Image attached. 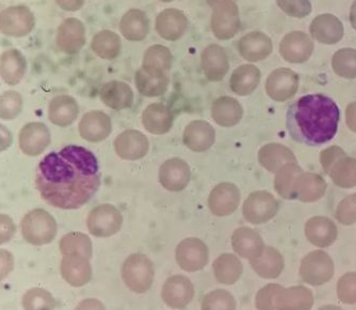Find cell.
<instances>
[{
  "mask_svg": "<svg viewBox=\"0 0 356 310\" xmlns=\"http://www.w3.org/2000/svg\"><path fill=\"white\" fill-rule=\"evenodd\" d=\"M168 74L156 73L139 69L135 75V84L140 95L147 98H157L165 95L169 87Z\"/></svg>",
  "mask_w": 356,
  "mask_h": 310,
  "instance_id": "cell-39",
  "label": "cell"
},
{
  "mask_svg": "<svg viewBox=\"0 0 356 310\" xmlns=\"http://www.w3.org/2000/svg\"><path fill=\"white\" fill-rule=\"evenodd\" d=\"M279 211V203L269 192L256 191L245 200L242 213L245 221L261 225L271 221Z\"/></svg>",
  "mask_w": 356,
  "mask_h": 310,
  "instance_id": "cell-10",
  "label": "cell"
},
{
  "mask_svg": "<svg viewBox=\"0 0 356 310\" xmlns=\"http://www.w3.org/2000/svg\"><path fill=\"white\" fill-rule=\"evenodd\" d=\"M258 161L269 173H275L288 163H298L297 157L289 148L281 144L264 146L258 151Z\"/></svg>",
  "mask_w": 356,
  "mask_h": 310,
  "instance_id": "cell-35",
  "label": "cell"
},
{
  "mask_svg": "<svg viewBox=\"0 0 356 310\" xmlns=\"http://www.w3.org/2000/svg\"><path fill=\"white\" fill-rule=\"evenodd\" d=\"M327 175L341 189H353L356 186V159L347 154L334 162Z\"/></svg>",
  "mask_w": 356,
  "mask_h": 310,
  "instance_id": "cell-42",
  "label": "cell"
},
{
  "mask_svg": "<svg viewBox=\"0 0 356 310\" xmlns=\"http://www.w3.org/2000/svg\"><path fill=\"white\" fill-rule=\"evenodd\" d=\"M313 40L303 31H291L280 43V55L289 63H304L314 53Z\"/></svg>",
  "mask_w": 356,
  "mask_h": 310,
  "instance_id": "cell-16",
  "label": "cell"
},
{
  "mask_svg": "<svg viewBox=\"0 0 356 310\" xmlns=\"http://www.w3.org/2000/svg\"><path fill=\"white\" fill-rule=\"evenodd\" d=\"M237 303L233 294L227 290L217 289L204 297L201 310H236Z\"/></svg>",
  "mask_w": 356,
  "mask_h": 310,
  "instance_id": "cell-49",
  "label": "cell"
},
{
  "mask_svg": "<svg viewBox=\"0 0 356 310\" xmlns=\"http://www.w3.org/2000/svg\"><path fill=\"white\" fill-rule=\"evenodd\" d=\"M202 69L209 82H221L229 73V58L224 47L210 44L201 54Z\"/></svg>",
  "mask_w": 356,
  "mask_h": 310,
  "instance_id": "cell-20",
  "label": "cell"
},
{
  "mask_svg": "<svg viewBox=\"0 0 356 310\" xmlns=\"http://www.w3.org/2000/svg\"><path fill=\"white\" fill-rule=\"evenodd\" d=\"M346 152L338 146H332L327 149L323 150L320 154V162H321L322 168L325 170V173H329L330 168L333 165L334 162L339 157L345 155Z\"/></svg>",
  "mask_w": 356,
  "mask_h": 310,
  "instance_id": "cell-55",
  "label": "cell"
},
{
  "mask_svg": "<svg viewBox=\"0 0 356 310\" xmlns=\"http://www.w3.org/2000/svg\"><path fill=\"white\" fill-rule=\"evenodd\" d=\"M338 229L332 219L325 216H314L305 224V237L316 247L327 248L337 239Z\"/></svg>",
  "mask_w": 356,
  "mask_h": 310,
  "instance_id": "cell-27",
  "label": "cell"
},
{
  "mask_svg": "<svg viewBox=\"0 0 356 310\" xmlns=\"http://www.w3.org/2000/svg\"><path fill=\"white\" fill-rule=\"evenodd\" d=\"M337 297L347 305L356 304V272L343 274L337 281Z\"/></svg>",
  "mask_w": 356,
  "mask_h": 310,
  "instance_id": "cell-50",
  "label": "cell"
},
{
  "mask_svg": "<svg viewBox=\"0 0 356 310\" xmlns=\"http://www.w3.org/2000/svg\"><path fill=\"white\" fill-rule=\"evenodd\" d=\"M22 305L25 310H55L57 302L47 290L32 288L24 294Z\"/></svg>",
  "mask_w": 356,
  "mask_h": 310,
  "instance_id": "cell-47",
  "label": "cell"
},
{
  "mask_svg": "<svg viewBox=\"0 0 356 310\" xmlns=\"http://www.w3.org/2000/svg\"><path fill=\"white\" fill-rule=\"evenodd\" d=\"M78 131L85 141L89 143H101L111 134V119L107 114L102 111H88L80 120Z\"/></svg>",
  "mask_w": 356,
  "mask_h": 310,
  "instance_id": "cell-19",
  "label": "cell"
},
{
  "mask_svg": "<svg viewBox=\"0 0 356 310\" xmlns=\"http://www.w3.org/2000/svg\"><path fill=\"white\" fill-rule=\"evenodd\" d=\"M175 259L178 267L184 271H202L209 262V249L199 238H187L176 246Z\"/></svg>",
  "mask_w": 356,
  "mask_h": 310,
  "instance_id": "cell-9",
  "label": "cell"
},
{
  "mask_svg": "<svg viewBox=\"0 0 356 310\" xmlns=\"http://www.w3.org/2000/svg\"><path fill=\"white\" fill-rule=\"evenodd\" d=\"M335 273V265L329 254L314 251L306 255L300 265V276L307 285L319 287L329 283Z\"/></svg>",
  "mask_w": 356,
  "mask_h": 310,
  "instance_id": "cell-6",
  "label": "cell"
},
{
  "mask_svg": "<svg viewBox=\"0 0 356 310\" xmlns=\"http://www.w3.org/2000/svg\"><path fill=\"white\" fill-rule=\"evenodd\" d=\"M35 26V13L25 5L10 6L0 11V33L6 37H27Z\"/></svg>",
  "mask_w": 356,
  "mask_h": 310,
  "instance_id": "cell-5",
  "label": "cell"
},
{
  "mask_svg": "<svg viewBox=\"0 0 356 310\" xmlns=\"http://www.w3.org/2000/svg\"><path fill=\"white\" fill-rule=\"evenodd\" d=\"M123 225V215L115 206L103 203L94 208L87 219L90 233L96 238H109L117 235Z\"/></svg>",
  "mask_w": 356,
  "mask_h": 310,
  "instance_id": "cell-8",
  "label": "cell"
},
{
  "mask_svg": "<svg viewBox=\"0 0 356 310\" xmlns=\"http://www.w3.org/2000/svg\"><path fill=\"white\" fill-rule=\"evenodd\" d=\"M341 111L333 99L315 93L300 98L288 108L286 127L293 141L317 147L333 139Z\"/></svg>",
  "mask_w": 356,
  "mask_h": 310,
  "instance_id": "cell-2",
  "label": "cell"
},
{
  "mask_svg": "<svg viewBox=\"0 0 356 310\" xmlns=\"http://www.w3.org/2000/svg\"><path fill=\"white\" fill-rule=\"evenodd\" d=\"M24 240L35 246L51 244L57 237L58 224L55 217L44 209L28 212L21 222Z\"/></svg>",
  "mask_w": 356,
  "mask_h": 310,
  "instance_id": "cell-3",
  "label": "cell"
},
{
  "mask_svg": "<svg viewBox=\"0 0 356 310\" xmlns=\"http://www.w3.org/2000/svg\"><path fill=\"white\" fill-rule=\"evenodd\" d=\"M60 272L64 281L76 288L89 284L93 275L90 259L80 255L63 256Z\"/></svg>",
  "mask_w": 356,
  "mask_h": 310,
  "instance_id": "cell-24",
  "label": "cell"
},
{
  "mask_svg": "<svg viewBox=\"0 0 356 310\" xmlns=\"http://www.w3.org/2000/svg\"><path fill=\"white\" fill-rule=\"evenodd\" d=\"M91 49L102 59H115L121 54V38L112 30H102L92 39Z\"/></svg>",
  "mask_w": 356,
  "mask_h": 310,
  "instance_id": "cell-41",
  "label": "cell"
},
{
  "mask_svg": "<svg viewBox=\"0 0 356 310\" xmlns=\"http://www.w3.org/2000/svg\"><path fill=\"white\" fill-rule=\"evenodd\" d=\"M211 31L217 39L227 41L233 39L240 29L239 8L237 1L221 0L213 6Z\"/></svg>",
  "mask_w": 356,
  "mask_h": 310,
  "instance_id": "cell-7",
  "label": "cell"
},
{
  "mask_svg": "<svg viewBox=\"0 0 356 310\" xmlns=\"http://www.w3.org/2000/svg\"><path fill=\"white\" fill-rule=\"evenodd\" d=\"M24 108V99L16 90H8L0 95V119H16L21 115Z\"/></svg>",
  "mask_w": 356,
  "mask_h": 310,
  "instance_id": "cell-48",
  "label": "cell"
},
{
  "mask_svg": "<svg viewBox=\"0 0 356 310\" xmlns=\"http://www.w3.org/2000/svg\"><path fill=\"white\" fill-rule=\"evenodd\" d=\"M174 115L169 106L152 103L142 113V125L153 135H163L171 131Z\"/></svg>",
  "mask_w": 356,
  "mask_h": 310,
  "instance_id": "cell-29",
  "label": "cell"
},
{
  "mask_svg": "<svg viewBox=\"0 0 356 310\" xmlns=\"http://www.w3.org/2000/svg\"><path fill=\"white\" fill-rule=\"evenodd\" d=\"M216 279L223 285H234L239 281L243 272V265L238 256L222 254L213 263Z\"/></svg>",
  "mask_w": 356,
  "mask_h": 310,
  "instance_id": "cell-40",
  "label": "cell"
},
{
  "mask_svg": "<svg viewBox=\"0 0 356 310\" xmlns=\"http://www.w3.org/2000/svg\"><path fill=\"white\" fill-rule=\"evenodd\" d=\"M241 200L238 186L229 182H222L213 187L208 197V207L213 215L229 216L238 209Z\"/></svg>",
  "mask_w": 356,
  "mask_h": 310,
  "instance_id": "cell-14",
  "label": "cell"
},
{
  "mask_svg": "<svg viewBox=\"0 0 356 310\" xmlns=\"http://www.w3.org/2000/svg\"><path fill=\"white\" fill-rule=\"evenodd\" d=\"M238 52L243 59L259 62L267 59L273 52V43L269 36L261 31H252L238 42Z\"/></svg>",
  "mask_w": 356,
  "mask_h": 310,
  "instance_id": "cell-23",
  "label": "cell"
},
{
  "mask_svg": "<svg viewBox=\"0 0 356 310\" xmlns=\"http://www.w3.org/2000/svg\"><path fill=\"white\" fill-rule=\"evenodd\" d=\"M184 145L191 151L202 153L215 145L216 131L209 122L194 120L186 127L183 134Z\"/></svg>",
  "mask_w": 356,
  "mask_h": 310,
  "instance_id": "cell-22",
  "label": "cell"
},
{
  "mask_svg": "<svg viewBox=\"0 0 356 310\" xmlns=\"http://www.w3.org/2000/svg\"><path fill=\"white\" fill-rule=\"evenodd\" d=\"M15 232L16 225L13 219L7 214L0 213V246L11 241Z\"/></svg>",
  "mask_w": 356,
  "mask_h": 310,
  "instance_id": "cell-54",
  "label": "cell"
},
{
  "mask_svg": "<svg viewBox=\"0 0 356 310\" xmlns=\"http://www.w3.org/2000/svg\"><path fill=\"white\" fill-rule=\"evenodd\" d=\"M60 9L67 12H77L83 9L86 0H55Z\"/></svg>",
  "mask_w": 356,
  "mask_h": 310,
  "instance_id": "cell-57",
  "label": "cell"
},
{
  "mask_svg": "<svg viewBox=\"0 0 356 310\" xmlns=\"http://www.w3.org/2000/svg\"><path fill=\"white\" fill-rule=\"evenodd\" d=\"M261 73L254 65L236 68L229 79V87L235 95L247 97L252 95L261 84Z\"/></svg>",
  "mask_w": 356,
  "mask_h": 310,
  "instance_id": "cell-38",
  "label": "cell"
},
{
  "mask_svg": "<svg viewBox=\"0 0 356 310\" xmlns=\"http://www.w3.org/2000/svg\"><path fill=\"white\" fill-rule=\"evenodd\" d=\"M158 35L167 41H178L187 33L188 20L183 12L177 9H165L158 14L155 23Z\"/></svg>",
  "mask_w": 356,
  "mask_h": 310,
  "instance_id": "cell-25",
  "label": "cell"
},
{
  "mask_svg": "<svg viewBox=\"0 0 356 310\" xmlns=\"http://www.w3.org/2000/svg\"><path fill=\"white\" fill-rule=\"evenodd\" d=\"M280 9L288 17L304 19L312 13V3L309 0H277Z\"/></svg>",
  "mask_w": 356,
  "mask_h": 310,
  "instance_id": "cell-52",
  "label": "cell"
},
{
  "mask_svg": "<svg viewBox=\"0 0 356 310\" xmlns=\"http://www.w3.org/2000/svg\"><path fill=\"white\" fill-rule=\"evenodd\" d=\"M60 251L62 255H80L91 260L93 245L91 239L83 232H70L60 240Z\"/></svg>",
  "mask_w": 356,
  "mask_h": 310,
  "instance_id": "cell-45",
  "label": "cell"
},
{
  "mask_svg": "<svg viewBox=\"0 0 356 310\" xmlns=\"http://www.w3.org/2000/svg\"><path fill=\"white\" fill-rule=\"evenodd\" d=\"M283 288L277 284H269V285L259 289L255 297L256 309L277 310L275 300H277V294Z\"/></svg>",
  "mask_w": 356,
  "mask_h": 310,
  "instance_id": "cell-53",
  "label": "cell"
},
{
  "mask_svg": "<svg viewBox=\"0 0 356 310\" xmlns=\"http://www.w3.org/2000/svg\"><path fill=\"white\" fill-rule=\"evenodd\" d=\"M14 257L7 249L0 248V283L5 281L6 278L13 271Z\"/></svg>",
  "mask_w": 356,
  "mask_h": 310,
  "instance_id": "cell-56",
  "label": "cell"
},
{
  "mask_svg": "<svg viewBox=\"0 0 356 310\" xmlns=\"http://www.w3.org/2000/svg\"><path fill=\"white\" fill-rule=\"evenodd\" d=\"M206 1H207V3L210 7H213V6H215L216 3H219L221 0H206ZM234 1H237V0H234Z\"/></svg>",
  "mask_w": 356,
  "mask_h": 310,
  "instance_id": "cell-63",
  "label": "cell"
},
{
  "mask_svg": "<svg viewBox=\"0 0 356 310\" xmlns=\"http://www.w3.org/2000/svg\"><path fill=\"white\" fill-rule=\"evenodd\" d=\"M195 290L189 278L173 275L168 278L161 290V297L165 305L173 309H183L193 300Z\"/></svg>",
  "mask_w": 356,
  "mask_h": 310,
  "instance_id": "cell-17",
  "label": "cell"
},
{
  "mask_svg": "<svg viewBox=\"0 0 356 310\" xmlns=\"http://www.w3.org/2000/svg\"><path fill=\"white\" fill-rule=\"evenodd\" d=\"M318 310H343L341 307L336 305H325L320 307Z\"/></svg>",
  "mask_w": 356,
  "mask_h": 310,
  "instance_id": "cell-62",
  "label": "cell"
},
{
  "mask_svg": "<svg viewBox=\"0 0 356 310\" xmlns=\"http://www.w3.org/2000/svg\"><path fill=\"white\" fill-rule=\"evenodd\" d=\"M173 56L171 51L163 45L149 46L145 51L142 61V69L156 73L168 74L171 70Z\"/></svg>",
  "mask_w": 356,
  "mask_h": 310,
  "instance_id": "cell-44",
  "label": "cell"
},
{
  "mask_svg": "<svg viewBox=\"0 0 356 310\" xmlns=\"http://www.w3.org/2000/svg\"><path fill=\"white\" fill-rule=\"evenodd\" d=\"M27 59L19 49H6L0 55V79L6 85H19L27 73Z\"/></svg>",
  "mask_w": 356,
  "mask_h": 310,
  "instance_id": "cell-26",
  "label": "cell"
},
{
  "mask_svg": "<svg viewBox=\"0 0 356 310\" xmlns=\"http://www.w3.org/2000/svg\"><path fill=\"white\" fill-rule=\"evenodd\" d=\"M149 19L145 12L139 9H131L124 14L120 22V31L128 41H143L149 33Z\"/></svg>",
  "mask_w": 356,
  "mask_h": 310,
  "instance_id": "cell-34",
  "label": "cell"
},
{
  "mask_svg": "<svg viewBox=\"0 0 356 310\" xmlns=\"http://www.w3.org/2000/svg\"><path fill=\"white\" fill-rule=\"evenodd\" d=\"M75 310H106V307L99 300L86 299L76 306Z\"/></svg>",
  "mask_w": 356,
  "mask_h": 310,
  "instance_id": "cell-59",
  "label": "cell"
},
{
  "mask_svg": "<svg viewBox=\"0 0 356 310\" xmlns=\"http://www.w3.org/2000/svg\"><path fill=\"white\" fill-rule=\"evenodd\" d=\"M190 179L191 169L184 160L173 157L160 166L159 182L167 191H184L189 184Z\"/></svg>",
  "mask_w": 356,
  "mask_h": 310,
  "instance_id": "cell-18",
  "label": "cell"
},
{
  "mask_svg": "<svg viewBox=\"0 0 356 310\" xmlns=\"http://www.w3.org/2000/svg\"><path fill=\"white\" fill-rule=\"evenodd\" d=\"M13 144V134L3 123H0V152H5Z\"/></svg>",
  "mask_w": 356,
  "mask_h": 310,
  "instance_id": "cell-58",
  "label": "cell"
},
{
  "mask_svg": "<svg viewBox=\"0 0 356 310\" xmlns=\"http://www.w3.org/2000/svg\"><path fill=\"white\" fill-rule=\"evenodd\" d=\"M346 123L349 130L356 133V102L349 104L346 109Z\"/></svg>",
  "mask_w": 356,
  "mask_h": 310,
  "instance_id": "cell-60",
  "label": "cell"
},
{
  "mask_svg": "<svg viewBox=\"0 0 356 310\" xmlns=\"http://www.w3.org/2000/svg\"><path fill=\"white\" fill-rule=\"evenodd\" d=\"M349 19L352 27H353V29L356 31V0H354L351 6V9H350Z\"/></svg>",
  "mask_w": 356,
  "mask_h": 310,
  "instance_id": "cell-61",
  "label": "cell"
},
{
  "mask_svg": "<svg viewBox=\"0 0 356 310\" xmlns=\"http://www.w3.org/2000/svg\"><path fill=\"white\" fill-rule=\"evenodd\" d=\"M299 75L288 68L274 70L266 81V92L275 102H286L297 95Z\"/></svg>",
  "mask_w": 356,
  "mask_h": 310,
  "instance_id": "cell-13",
  "label": "cell"
},
{
  "mask_svg": "<svg viewBox=\"0 0 356 310\" xmlns=\"http://www.w3.org/2000/svg\"><path fill=\"white\" fill-rule=\"evenodd\" d=\"M332 68L336 75L346 79H356V49H338L332 58Z\"/></svg>",
  "mask_w": 356,
  "mask_h": 310,
  "instance_id": "cell-46",
  "label": "cell"
},
{
  "mask_svg": "<svg viewBox=\"0 0 356 310\" xmlns=\"http://www.w3.org/2000/svg\"><path fill=\"white\" fill-rule=\"evenodd\" d=\"M312 38L325 45H334L341 42L345 35L343 23L333 14H320L309 26Z\"/></svg>",
  "mask_w": 356,
  "mask_h": 310,
  "instance_id": "cell-21",
  "label": "cell"
},
{
  "mask_svg": "<svg viewBox=\"0 0 356 310\" xmlns=\"http://www.w3.org/2000/svg\"><path fill=\"white\" fill-rule=\"evenodd\" d=\"M232 246L239 257L251 260L258 257L265 248L261 235L249 227H240L232 235Z\"/></svg>",
  "mask_w": 356,
  "mask_h": 310,
  "instance_id": "cell-30",
  "label": "cell"
},
{
  "mask_svg": "<svg viewBox=\"0 0 356 310\" xmlns=\"http://www.w3.org/2000/svg\"><path fill=\"white\" fill-rule=\"evenodd\" d=\"M302 173L303 170L298 163L286 164L275 173L274 189L284 199H296L295 184Z\"/></svg>",
  "mask_w": 356,
  "mask_h": 310,
  "instance_id": "cell-43",
  "label": "cell"
},
{
  "mask_svg": "<svg viewBox=\"0 0 356 310\" xmlns=\"http://www.w3.org/2000/svg\"><path fill=\"white\" fill-rule=\"evenodd\" d=\"M315 297L313 291L304 286L283 288L275 300L277 310H311Z\"/></svg>",
  "mask_w": 356,
  "mask_h": 310,
  "instance_id": "cell-31",
  "label": "cell"
},
{
  "mask_svg": "<svg viewBox=\"0 0 356 310\" xmlns=\"http://www.w3.org/2000/svg\"><path fill=\"white\" fill-rule=\"evenodd\" d=\"M99 97L107 107L115 111H123L126 108L131 107L135 99L131 86L120 81L106 83L102 87Z\"/></svg>",
  "mask_w": 356,
  "mask_h": 310,
  "instance_id": "cell-33",
  "label": "cell"
},
{
  "mask_svg": "<svg viewBox=\"0 0 356 310\" xmlns=\"http://www.w3.org/2000/svg\"><path fill=\"white\" fill-rule=\"evenodd\" d=\"M122 278L128 289L136 293H145L155 279L153 261L143 254L128 256L122 265Z\"/></svg>",
  "mask_w": 356,
  "mask_h": 310,
  "instance_id": "cell-4",
  "label": "cell"
},
{
  "mask_svg": "<svg viewBox=\"0 0 356 310\" xmlns=\"http://www.w3.org/2000/svg\"><path fill=\"white\" fill-rule=\"evenodd\" d=\"M327 189V182L321 176L303 171L296 181V199L302 203H315L325 196Z\"/></svg>",
  "mask_w": 356,
  "mask_h": 310,
  "instance_id": "cell-37",
  "label": "cell"
},
{
  "mask_svg": "<svg viewBox=\"0 0 356 310\" xmlns=\"http://www.w3.org/2000/svg\"><path fill=\"white\" fill-rule=\"evenodd\" d=\"M253 271L259 277L265 279H274L279 277L285 268L283 255L277 248L265 246L263 253L254 259L249 260Z\"/></svg>",
  "mask_w": 356,
  "mask_h": 310,
  "instance_id": "cell-32",
  "label": "cell"
},
{
  "mask_svg": "<svg viewBox=\"0 0 356 310\" xmlns=\"http://www.w3.org/2000/svg\"><path fill=\"white\" fill-rule=\"evenodd\" d=\"M47 116L56 127H67L77 120L79 105L71 95H57L48 104Z\"/></svg>",
  "mask_w": 356,
  "mask_h": 310,
  "instance_id": "cell-28",
  "label": "cell"
},
{
  "mask_svg": "<svg viewBox=\"0 0 356 310\" xmlns=\"http://www.w3.org/2000/svg\"><path fill=\"white\" fill-rule=\"evenodd\" d=\"M243 108L232 97L218 98L211 106V118L222 127H233L241 121Z\"/></svg>",
  "mask_w": 356,
  "mask_h": 310,
  "instance_id": "cell-36",
  "label": "cell"
},
{
  "mask_svg": "<svg viewBox=\"0 0 356 310\" xmlns=\"http://www.w3.org/2000/svg\"><path fill=\"white\" fill-rule=\"evenodd\" d=\"M160 1H163V3H172V1H174V0H160Z\"/></svg>",
  "mask_w": 356,
  "mask_h": 310,
  "instance_id": "cell-64",
  "label": "cell"
},
{
  "mask_svg": "<svg viewBox=\"0 0 356 310\" xmlns=\"http://www.w3.org/2000/svg\"><path fill=\"white\" fill-rule=\"evenodd\" d=\"M113 147L122 160L138 161L149 153V138L137 130H126L115 137Z\"/></svg>",
  "mask_w": 356,
  "mask_h": 310,
  "instance_id": "cell-15",
  "label": "cell"
},
{
  "mask_svg": "<svg viewBox=\"0 0 356 310\" xmlns=\"http://www.w3.org/2000/svg\"><path fill=\"white\" fill-rule=\"evenodd\" d=\"M51 144V133L42 122H29L19 134V147L27 157H39Z\"/></svg>",
  "mask_w": 356,
  "mask_h": 310,
  "instance_id": "cell-12",
  "label": "cell"
},
{
  "mask_svg": "<svg viewBox=\"0 0 356 310\" xmlns=\"http://www.w3.org/2000/svg\"><path fill=\"white\" fill-rule=\"evenodd\" d=\"M35 186L47 205L80 209L101 186L99 161L93 152L81 146L70 145L51 152L38 166Z\"/></svg>",
  "mask_w": 356,
  "mask_h": 310,
  "instance_id": "cell-1",
  "label": "cell"
},
{
  "mask_svg": "<svg viewBox=\"0 0 356 310\" xmlns=\"http://www.w3.org/2000/svg\"><path fill=\"white\" fill-rule=\"evenodd\" d=\"M87 43V29L85 24L76 17L64 20L57 29L56 44L62 53L75 55Z\"/></svg>",
  "mask_w": 356,
  "mask_h": 310,
  "instance_id": "cell-11",
  "label": "cell"
},
{
  "mask_svg": "<svg viewBox=\"0 0 356 310\" xmlns=\"http://www.w3.org/2000/svg\"><path fill=\"white\" fill-rule=\"evenodd\" d=\"M335 217L343 226L356 224V193L347 196L338 203Z\"/></svg>",
  "mask_w": 356,
  "mask_h": 310,
  "instance_id": "cell-51",
  "label": "cell"
}]
</instances>
